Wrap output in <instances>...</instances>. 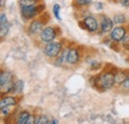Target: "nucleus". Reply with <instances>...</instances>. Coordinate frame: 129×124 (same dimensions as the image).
<instances>
[{
	"label": "nucleus",
	"instance_id": "f257e3e1",
	"mask_svg": "<svg viewBox=\"0 0 129 124\" xmlns=\"http://www.w3.org/2000/svg\"><path fill=\"white\" fill-rule=\"evenodd\" d=\"M61 49H62V46L58 42L49 43L48 46L45 49V53L47 54V56L51 57V58H54V57L59 55V53L61 52Z\"/></svg>",
	"mask_w": 129,
	"mask_h": 124
},
{
	"label": "nucleus",
	"instance_id": "f03ea898",
	"mask_svg": "<svg viewBox=\"0 0 129 124\" xmlns=\"http://www.w3.org/2000/svg\"><path fill=\"white\" fill-rule=\"evenodd\" d=\"M55 37H56L55 30L51 27H47L41 32V39L43 42H46V43L52 42L55 39Z\"/></svg>",
	"mask_w": 129,
	"mask_h": 124
},
{
	"label": "nucleus",
	"instance_id": "7ed1b4c3",
	"mask_svg": "<svg viewBox=\"0 0 129 124\" xmlns=\"http://www.w3.org/2000/svg\"><path fill=\"white\" fill-rule=\"evenodd\" d=\"M100 82H101V85L103 86L104 89H108V88L112 87L113 83L115 82V78L111 74H105L101 77Z\"/></svg>",
	"mask_w": 129,
	"mask_h": 124
},
{
	"label": "nucleus",
	"instance_id": "20e7f679",
	"mask_svg": "<svg viewBox=\"0 0 129 124\" xmlns=\"http://www.w3.org/2000/svg\"><path fill=\"white\" fill-rule=\"evenodd\" d=\"M124 37H125V29L122 27H116L111 32V38L115 42H119L123 40Z\"/></svg>",
	"mask_w": 129,
	"mask_h": 124
},
{
	"label": "nucleus",
	"instance_id": "39448f33",
	"mask_svg": "<svg viewBox=\"0 0 129 124\" xmlns=\"http://www.w3.org/2000/svg\"><path fill=\"white\" fill-rule=\"evenodd\" d=\"M84 25L86 26V28L91 32H94L97 29V22L96 20L91 17V16H88L86 18H84Z\"/></svg>",
	"mask_w": 129,
	"mask_h": 124
},
{
	"label": "nucleus",
	"instance_id": "423d86ee",
	"mask_svg": "<svg viewBox=\"0 0 129 124\" xmlns=\"http://www.w3.org/2000/svg\"><path fill=\"white\" fill-rule=\"evenodd\" d=\"M101 29L104 33H108L113 29V22L108 17H103L101 20Z\"/></svg>",
	"mask_w": 129,
	"mask_h": 124
},
{
	"label": "nucleus",
	"instance_id": "0eeeda50",
	"mask_svg": "<svg viewBox=\"0 0 129 124\" xmlns=\"http://www.w3.org/2000/svg\"><path fill=\"white\" fill-rule=\"evenodd\" d=\"M79 61V53L77 50L72 49L67 54V62L70 64H76Z\"/></svg>",
	"mask_w": 129,
	"mask_h": 124
},
{
	"label": "nucleus",
	"instance_id": "6e6552de",
	"mask_svg": "<svg viewBox=\"0 0 129 124\" xmlns=\"http://www.w3.org/2000/svg\"><path fill=\"white\" fill-rule=\"evenodd\" d=\"M37 13V8L35 7H26V8H22V16L25 18V19H29V18H32L36 15Z\"/></svg>",
	"mask_w": 129,
	"mask_h": 124
},
{
	"label": "nucleus",
	"instance_id": "1a4fd4ad",
	"mask_svg": "<svg viewBox=\"0 0 129 124\" xmlns=\"http://www.w3.org/2000/svg\"><path fill=\"white\" fill-rule=\"evenodd\" d=\"M16 104V100L15 98L13 97H4L1 102H0V106H1V109L6 108V107H9V106H12V105H15Z\"/></svg>",
	"mask_w": 129,
	"mask_h": 124
},
{
	"label": "nucleus",
	"instance_id": "9d476101",
	"mask_svg": "<svg viewBox=\"0 0 129 124\" xmlns=\"http://www.w3.org/2000/svg\"><path fill=\"white\" fill-rule=\"evenodd\" d=\"M42 23L39 22V21H33L30 25V33L31 34H37L42 30Z\"/></svg>",
	"mask_w": 129,
	"mask_h": 124
},
{
	"label": "nucleus",
	"instance_id": "9b49d317",
	"mask_svg": "<svg viewBox=\"0 0 129 124\" xmlns=\"http://www.w3.org/2000/svg\"><path fill=\"white\" fill-rule=\"evenodd\" d=\"M29 116H30V114H29L28 112H23V113H21V115L19 116V118H18V120H17V123L26 124L27 123L28 118H29Z\"/></svg>",
	"mask_w": 129,
	"mask_h": 124
},
{
	"label": "nucleus",
	"instance_id": "f8f14e48",
	"mask_svg": "<svg viewBox=\"0 0 129 124\" xmlns=\"http://www.w3.org/2000/svg\"><path fill=\"white\" fill-rule=\"evenodd\" d=\"M19 3H20V6L22 8H26V7L34 6V4L36 3V1L35 0H20Z\"/></svg>",
	"mask_w": 129,
	"mask_h": 124
},
{
	"label": "nucleus",
	"instance_id": "ddd939ff",
	"mask_svg": "<svg viewBox=\"0 0 129 124\" xmlns=\"http://www.w3.org/2000/svg\"><path fill=\"white\" fill-rule=\"evenodd\" d=\"M115 82H117V83H122V82H124V80L126 79V76H125V74H123V73H119L118 75H116L115 77Z\"/></svg>",
	"mask_w": 129,
	"mask_h": 124
},
{
	"label": "nucleus",
	"instance_id": "4468645a",
	"mask_svg": "<svg viewBox=\"0 0 129 124\" xmlns=\"http://www.w3.org/2000/svg\"><path fill=\"white\" fill-rule=\"evenodd\" d=\"M9 29V24L8 23H5V24H2L0 25V33H1V37H4Z\"/></svg>",
	"mask_w": 129,
	"mask_h": 124
},
{
	"label": "nucleus",
	"instance_id": "2eb2a0df",
	"mask_svg": "<svg viewBox=\"0 0 129 124\" xmlns=\"http://www.w3.org/2000/svg\"><path fill=\"white\" fill-rule=\"evenodd\" d=\"M23 86H24L23 81L19 80V81H17V82L14 83V87H13V89H15L17 92H21L22 89H23Z\"/></svg>",
	"mask_w": 129,
	"mask_h": 124
},
{
	"label": "nucleus",
	"instance_id": "dca6fc26",
	"mask_svg": "<svg viewBox=\"0 0 129 124\" xmlns=\"http://www.w3.org/2000/svg\"><path fill=\"white\" fill-rule=\"evenodd\" d=\"M60 9H61V7H60V5H59V4H55V5H54L53 11H54V14H55V17H56V18H57L58 20H61V17H60V15H59Z\"/></svg>",
	"mask_w": 129,
	"mask_h": 124
},
{
	"label": "nucleus",
	"instance_id": "f3484780",
	"mask_svg": "<svg viewBox=\"0 0 129 124\" xmlns=\"http://www.w3.org/2000/svg\"><path fill=\"white\" fill-rule=\"evenodd\" d=\"M124 21H125V17L123 15H116L114 17V20H113V22L115 24H121Z\"/></svg>",
	"mask_w": 129,
	"mask_h": 124
},
{
	"label": "nucleus",
	"instance_id": "a211bd4d",
	"mask_svg": "<svg viewBox=\"0 0 129 124\" xmlns=\"http://www.w3.org/2000/svg\"><path fill=\"white\" fill-rule=\"evenodd\" d=\"M36 123L37 124H44V123H50L48 121V118L46 116H40L36 119Z\"/></svg>",
	"mask_w": 129,
	"mask_h": 124
},
{
	"label": "nucleus",
	"instance_id": "6ab92c4d",
	"mask_svg": "<svg viewBox=\"0 0 129 124\" xmlns=\"http://www.w3.org/2000/svg\"><path fill=\"white\" fill-rule=\"evenodd\" d=\"M122 45L125 49L129 50V35H125V37L122 40Z\"/></svg>",
	"mask_w": 129,
	"mask_h": 124
},
{
	"label": "nucleus",
	"instance_id": "aec40b11",
	"mask_svg": "<svg viewBox=\"0 0 129 124\" xmlns=\"http://www.w3.org/2000/svg\"><path fill=\"white\" fill-rule=\"evenodd\" d=\"M77 2L80 5H88L91 2V0H77Z\"/></svg>",
	"mask_w": 129,
	"mask_h": 124
},
{
	"label": "nucleus",
	"instance_id": "412c9836",
	"mask_svg": "<svg viewBox=\"0 0 129 124\" xmlns=\"http://www.w3.org/2000/svg\"><path fill=\"white\" fill-rule=\"evenodd\" d=\"M33 123H36V119H35V117L33 115H30L26 124H33Z\"/></svg>",
	"mask_w": 129,
	"mask_h": 124
},
{
	"label": "nucleus",
	"instance_id": "4be33fe9",
	"mask_svg": "<svg viewBox=\"0 0 129 124\" xmlns=\"http://www.w3.org/2000/svg\"><path fill=\"white\" fill-rule=\"evenodd\" d=\"M5 23H7V18H6V15L2 14L1 15V19H0V25L5 24Z\"/></svg>",
	"mask_w": 129,
	"mask_h": 124
},
{
	"label": "nucleus",
	"instance_id": "5701e85b",
	"mask_svg": "<svg viewBox=\"0 0 129 124\" xmlns=\"http://www.w3.org/2000/svg\"><path fill=\"white\" fill-rule=\"evenodd\" d=\"M123 86H124L125 88H128L129 89V78H127L125 80H124V82H123Z\"/></svg>",
	"mask_w": 129,
	"mask_h": 124
},
{
	"label": "nucleus",
	"instance_id": "b1692460",
	"mask_svg": "<svg viewBox=\"0 0 129 124\" xmlns=\"http://www.w3.org/2000/svg\"><path fill=\"white\" fill-rule=\"evenodd\" d=\"M121 4H122L123 6L129 7V0H121Z\"/></svg>",
	"mask_w": 129,
	"mask_h": 124
},
{
	"label": "nucleus",
	"instance_id": "393cba45",
	"mask_svg": "<svg viewBox=\"0 0 129 124\" xmlns=\"http://www.w3.org/2000/svg\"><path fill=\"white\" fill-rule=\"evenodd\" d=\"M95 7H96L97 10H100V9H102V4L99 3V2H96L95 3Z\"/></svg>",
	"mask_w": 129,
	"mask_h": 124
},
{
	"label": "nucleus",
	"instance_id": "a878e982",
	"mask_svg": "<svg viewBox=\"0 0 129 124\" xmlns=\"http://www.w3.org/2000/svg\"><path fill=\"white\" fill-rule=\"evenodd\" d=\"M1 6H3V0H1Z\"/></svg>",
	"mask_w": 129,
	"mask_h": 124
}]
</instances>
